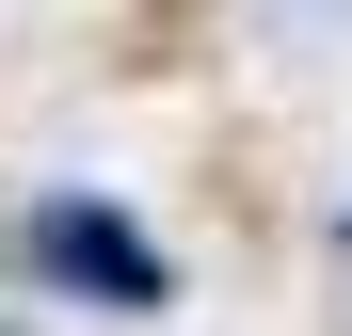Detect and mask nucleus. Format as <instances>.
<instances>
[{"label":"nucleus","mask_w":352,"mask_h":336,"mask_svg":"<svg viewBox=\"0 0 352 336\" xmlns=\"http://www.w3.org/2000/svg\"><path fill=\"white\" fill-rule=\"evenodd\" d=\"M16 256L48 272V289H80V304H112V320H144V304H176V256L144 240L129 208H96V192H48V208L16 224Z\"/></svg>","instance_id":"nucleus-1"}]
</instances>
